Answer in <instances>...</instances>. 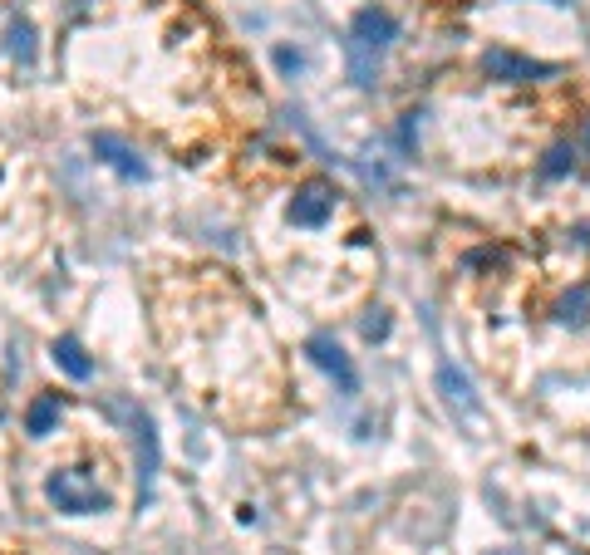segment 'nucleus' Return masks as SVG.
Instances as JSON below:
<instances>
[{"instance_id": "nucleus-4", "label": "nucleus", "mask_w": 590, "mask_h": 555, "mask_svg": "<svg viewBox=\"0 0 590 555\" xmlns=\"http://www.w3.org/2000/svg\"><path fill=\"white\" fill-rule=\"evenodd\" d=\"M310 354H315V364L320 369H330L335 379H340V389L345 393H354V369H350V359H345V349L330 339V334H315L310 339Z\"/></svg>"}, {"instance_id": "nucleus-2", "label": "nucleus", "mask_w": 590, "mask_h": 555, "mask_svg": "<svg viewBox=\"0 0 590 555\" xmlns=\"http://www.w3.org/2000/svg\"><path fill=\"white\" fill-rule=\"evenodd\" d=\"M335 212H340V192L325 187V182H310V187H300V192L291 197V226H300V231L330 226L335 222Z\"/></svg>"}, {"instance_id": "nucleus-8", "label": "nucleus", "mask_w": 590, "mask_h": 555, "mask_svg": "<svg viewBox=\"0 0 590 555\" xmlns=\"http://www.w3.org/2000/svg\"><path fill=\"white\" fill-rule=\"evenodd\" d=\"M55 364H64V374H74V379H89L94 374V364L84 359V349L74 339H59L55 344Z\"/></svg>"}, {"instance_id": "nucleus-6", "label": "nucleus", "mask_w": 590, "mask_h": 555, "mask_svg": "<svg viewBox=\"0 0 590 555\" xmlns=\"http://www.w3.org/2000/svg\"><path fill=\"white\" fill-rule=\"evenodd\" d=\"M94 153H99V158H104L109 167H118L123 177H143V172H148V167L138 163V158H133V153H128L118 138H109V133H99V138H94Z\"/></svg>"}, {"instance_id": "nucleus-7", "label": "nucleus", "mask_w": 590, "mask_h": 555, "mask_svg": "<svg viewBox=\"0 0 590 555\" xmlns=\"http://www.w3.org/2000/svg\"><path fill=\"white\" fill-rule=\"evenodd\" d=\"M55 423H59V393H40V398L30 403V418H25L30 438H50Z\"/></svg>"}, {"instance_id": "nucleus-1", "label": "nucleus", "mask_w": 590, "mask_h": 555, "mask_svg": "<svg viewBox=\"0 0 590 555\" xmlns=\"http://www.w3.org/2000/svg\"><path fill=\"white\" fill-rule=\"evenodd\" d=\"M45 501L64 516H99L114 506V497L99 487V477H89L84 467H55L45 477Z\"/></svg>"}, {"instance_id": "nucleus-3", "label": "nucleus", "mask_w": 590, "mask_h": 555, "mask_svg": "<svg viewBox=\"0 0 590 555\" xmlns=\"http://www.w3.org/2000/svg\"><path fill=\"white\" fill-rule=\"evenodd\" d=\"M394 35H399V25L389 20V10H374V5H369V10L354 15V50H359V55H369V50L379 55Z\"/></svg>"}, {"instance_id": "nucleus-5", "label": "nucleus", "mask_w": 590, "mask_h": 555, "mask_svg": "<svg viewBox=\"0 0 590 555\" xmlns=\"http://www.w3.org/2000/svg\"><path fill=\"white\" fill-rule=\"evenodd\" d=\"M487 69H492L497 79H512V84H522V79H536V74H551L546 64L517 59V55H507V50H492V55H487Z\"/></svg>"}, {"instance_id": "nucleus-9", "label": "nucleus", "mask_w": 590, "mask_h": 555, "mask_svg": "<svg viewBox=\"0 0 590 555\" xmlns=\"http://www.w3.org/2000/svg\"><path fill=\"white\" fill-rule=\"evenodd\" d=\"M492 555H517V551H492Z\"/></svg>"}]
</instances>
